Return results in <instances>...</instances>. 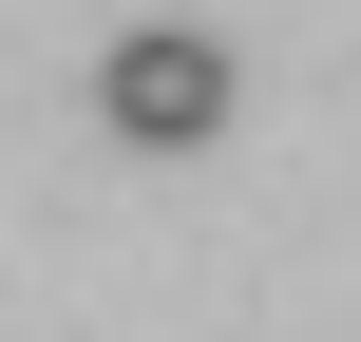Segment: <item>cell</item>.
Returning <instances> with one entry per match:
<instances>
[{
    "mask_svg": "<svg viewBox=\"0 0 361 342\" xmlns=\"http://www.w3.org/2000/svg\"><path fill=\"white\" fill-rule=\"evenodd\" d=\"M95 133H114V152H209V133H228V38L133 19V38L95 57Z\"/></svg>",
    "mask_w": 361,
    "mask_h": 342,
    "instance_id": "1",
    "label": "cell"
}]
</instances>
